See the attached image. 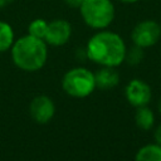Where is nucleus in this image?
<instances>
[{
	"instance_id": "1",
	"label": "nucleus",
	"mask_w": 161,
	"mask_h": 161,
	"mask_svg": "<svg viewBox=\"0 0 161 161\" xmlns=\"http://www.w3.org/2000/svg\"><path fill=\"white\" fill-rule=\"evenodd\" d=\"M126 44L123 39L113 31L103 30L96 33L87 43V58L103 67H118L125 62Z\"/></svg>"
},
{
	"instance_id": "2",
	"label": "nucleus",
	"mask_w": 161,
	"mask_h": 161,
	"mask_svg": "<svg viewBox=\"0 0 161 161\" xmlns=\"http://www.w3.org/2000/svg\"><path fill=\"white\" fill-rule=\"evenodd\" d=\"M14 64L25 72H35L44 67L48 58L47 43L30 34L19 38L11 47Z\"/></svg>"
},
{
	"instance_id": "3",
	"label": "nucleus",
	"mask_w": 161,
	"mask_h": 161,
	"mask_svg": "<svg viewBox=\"0 0 161 161\" xmlns=\"http://www.w3.org/2000/svg\"><path fill=\"white\" fill-rule=\"evenodd\" d=\"M79 10L84 23L93 29H106L116 13L111 0H83Z\"/></svg>"
},
{
	"instance_id": "4",
	"label": "nucleus",
	"mask_w": 161,
	"mask_h": 161,
	"mask_svg": "<svg viewBox=\"0 0 161 161\" xmlns=\"http://www.w3.org/2000/svg\"><path fill=\"white\" fill-rule=\"evenodd\" d=\"M62 87L67 94L75 98H84L96 88L94 74L83 67L73 68L64 74Z\"/></svg>"
},
{
	"instance_id": "5",
	"label": "nucleus",
	"mask_w": 161,
	"mask_h": 161,
	"mask_svg": "<svg viewBox=\"0 0 161 161\" xmlns=\"http://www.w3.org/2000/svg\"><path fill=\"white\" fill-rule=\"evenodd\" d=\"M161 38V25L155 20L140 21L131 33L132 43L140 48H150Z\"/></svg>"
},
{
	"instance_id": "6",
	"label": "nucleus",
	"mask_w": 161,
	"mask_h": 161,
	"mask_svg": "<svg viewBox=\"0 0 161 161\" xmlns=\"http://www.w3.org/2000/svg\"><path fill=\"white\" fill-rule=\"evenodd\" d=\"M72 35V26L67 20L57 19L48 23L44 42L53 47L64 45Z\"/></svg>"
},
{
	"instance_id": "7",
	"label": "nucleus",
	"mask_w": 161,
	"mask_h": 161,
	"mask_svg": "<svg viewBox=\"0 0 161 161\" xmlns=\"http://www.w3.org/2000/svg\"><path fill=\"white\" fill-rule=\"evenodd\" d=\"M29 112L31 118L36 122V123H48L54 113H55V106L52 101V98H49L48 96H36L29 106Z\"/></svg>"
},
{
	"instance_id": "8",
	"label": "nucleus",
	"mask_w": 161,
	"mask_h": 161,
	"mask_svg": "<svg viewBox=\"0 0 161 161\" xmlns=\"http://www.w3.org/2000/svg\"><path fill=\"white\" fill-rule=\"evenodd\" d=\"M125 94L130 104L133 107L147 106L151 101V88L150 86L141 79H132L128 82L125 89Z\"/></svg>"
},
{
	"instance_id": "9",
	"label": "nucleus",
	"mask_w": 161,
	"mask_h": 161,
	"mask_svg": "<svg viewBox=\"0 0 161 161\" xmlns=\"http://www.w3.org/2000/svg\"><path fill=\"white\" fill-rule=\"evenodd\" d=\"M96 87L101 89H111L119 82V75L114 67H103L94 74Z\"/></svg>"
},
{
	"instance_id": "10",
	"label": "nucleus",
	"mask_w": 161,
	"mask_h": 161,
	"mask_svg": "<svg viewBox=\"0 0 161 161\" xmlns=\"http://www.w3.org/2000/svg\"><path fill=\"white\" fill-rule=\"evenodd\" d=\"M135 161H161V145L148 143L142 146L137 151Z\"/></svg>"
},
{
	"instance_id": "11",
	"label": "nucleus",
	"mask_w": 161,
	"mask_h": 161,
	"mask_svg": "<svg viewBox=\"0 0 161 161\" xmlns=\"http://www.w3.org/2000/svg\"><path fill=\"white\" fill-rule=\"evenodd\" d=\"M135 121H136V125L141 130L147 131V130L152 128V126L155 123V114L151 111V108H148L147 106L137 107V111L135 114Z\"/></svg>"
},
{
	"instance_id": "12",
	"label": "nucleus",
	"mask_w": 161,
	"mask_h": 161,
	"mask_svg": "<svg viewBox=\"0 0 161 161\" xmlns=\"http://www.w3.org/2000/svg\"><path fill=\"white\" fill-rule=\"evenodd\" d=\"M14 44V30L10 24L0 20V53L6 52Z\"/></svg>"
},
{
	"instance_id": "13",
	"label": "nucleus",
	"mask_w": 161,
	"mask_h": 161,
	"mask_svg": "<svg viewBox=\"0 0 161 161\" xmlns=\"http://www.w3.org/2000/svg\"><path fill=\"white\" fill-rule=\"evenodd\" d=\"M47 28H48V23L44 19H35L29 24L28 31H29L30 35L44 40V36H45V33H47Z\"/></svg>"
},
{
	"instance_id": "14",
	"label": "nucleus",
	"mask_w": 161,
	"mask_h": 161,
	"mask_svg": "<svg viewBox=\"0 0 161 161\" xmlns=\"http://www.w3.org/2000/svg\"><path fill=\"white\" fill-rule=\"evenodd\" d=\"M143 58V48H140L137 45L133 44L132 48H130L128 50H126V57L125 60L130 64V65H136L138 64Z\"/></svg>"
},
{
	"instance_id": "15",
	"label": "nucleus",
	"mask_w": 161,
	"mask_h": 161,
	"mask_svg": "<svg viewBox=\"0 0 161 161\" xmlns=\"http://www.w3.org/2000/svg\"><path fill=\"white\" fill-rule=\"evenodd\" d=\"M64 3L70 8H78L79 9V6L82 5L83 0H64Z\"/></svg>"
},
{
	"instance_id": "16",
	"label": "nucleus",
	"mask_w": 161,
	"mask_h": 161,
	"mask_svg": "<svg viewBox=\"0 0 161 161\" xmlns=\"http://www.w3.org/2000/svg\"><path fill=\"white\" fill-rule=\"evenodd\" d=\"M155 140H156V143L161 145V125L155 131Z\"/></svg>"
},
{
	"instance_id": "17",
	"label": "nucleus",
	"mask_w": 161,
	"mask_h": 161,
	"mask_svg": "<svg viewBox=\"0 0 161 161\" xmlns=\"http://www.w3.org/2000/svg\"><path fill=\"white\" fill-rule=\"evenodd\" d=\"M14 0H0V9L1 8H5V6H8L9 4H11Z\"/></svg>"
},
{
	"instance_id": "18",
	"label": "nucleus",
	"mask_w": 161,
	"mask_h": 161,
	"mask_svg": "<svg viewBox=\"0 0 161 161\" xmlns=\"http://www.w3.org/2000/svg\"><path fill=\"white\" fill-rule=\"evenodd\" d=\"M118 1L125 3V4H132V3H136V1H138V0H118Z\"/></svg>"
},
{
	"instance_id": "19",
	"label": "nucleus",
	"mask_w": 161,
	"mask_h": 161,
	"mask_svg": "<svg viewBox=\"0 0 161 161\" xmlns=\"http://www.w3.org/2000/svg\"><path fill=\"white\" fill-rule=\"evenodd\" d=\"M157 109H158V112L161 113V98L158 99V103H157Z\"/></svg>"
}]
</instances>
